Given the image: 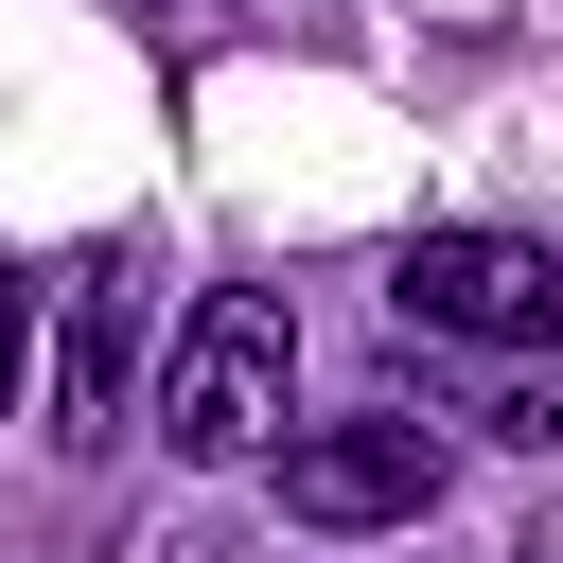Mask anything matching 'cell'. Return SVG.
<instances>
[{
  "mask_svg": "<svg viewBox=\"0 0 563 563\" xmlns=\"http://www.w3.org/2000/svg\"><path fill=\"white\" fill-rule=\"evenodd\" d=\"M282 405H299V317H282V282H211V299L176 317V352H158V440H176L194 475H246V457L282 440Z\"/></svg>",
  "mask_w": 563,
  "mask_h": 563,
  "instance_id": "obj_1",
  "label": "cell"
},
{
  "mask_svg": "<svg viewBox=\"0 0 563 563\" xmlns=\"http://www.w3.org/2000/svg\"><path fill=\"white\" fill-rule=\"evenodd\" d=\"M264 475H282V528H317V545H369V528H422V510H440V440H422L405 405L299 422V440H264Z\"/></svg>",
  "mask_w": 563,
  "mask_h": 563,
  "instance_id": "obj_2",
  "label": "cell"
},
{
  "mask_svg": "<svg viewBox=\"0 0 563 563\" xmlns=\"http://www.w3.org/2000/svg\"><path fill=\"white\" fill-rule=\"evenodd\" d=\"M387 317L405 334H475V352H545L563 334V264L528 229H422L387 264Z\"/></svg>",
  "mask_w": 563,
  "mask_h": 563,
  "instance_id": "obj_3",
  "label": "cell"
},
{
  "mask_svg": "<svg viewBox=\"0 0 563 563\" xmlns=\"http://www.w3.org/2000/svg\"><path fill=\"white\" fill-rule=\"evenodd\" d=\"M123 422H141V246H106V264L70 282V422H53V440L106 457Z\"/></svg>",
  "mask_w": 563,
  "mask_h": 563,
  "instance_id": "obj_4",
  "label": "cell"
},
{
  "mask_svg": "<svg viewBox=\"0 0 563 563\" xmlns=\"http://www.w3.org/2000/svg\"><path fill=\"white\" fill-rule=\"evenodd\" d=\"M18 369H35V282L0 264V422H18Z\"/></svg>",
  "mask_w": 563,
  "mask_h": 563,
  "instance_id": "obj_5",
  "label": "cell"
}]
</instances>
